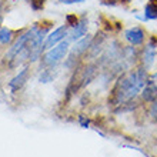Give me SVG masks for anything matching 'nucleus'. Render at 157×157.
<instances>
[{"label":"nucleus","mask_w":157,"mask_h":157,"mask_svg":"<svg viewBox=\"0 0 157 157\" xmlns=\"http://www.w3.org/2000/svg\"><path fill=\"white\" fill-rule=\"evenodd\" d=\"M147 73L144 67H137L119 77L116 86L113 89V104H124L134 99L147 84Z\"/></svg>","instance_id":"f257e3e1"},{"label":"nucleus","mask_w":157,"mask_h":157,"mask_svg":"<svg viewBox=\"0 0 157 157\" xmlns=\"http://www.w3.org/2000/svg\"><path fill=\"white\" fill-rule=\"evenodd\" d=\"M67 50H69V41H60L59 44L47 50V53L43 56V64L44 66H56L66 57Z\"/></svg>","instance_id":"f03ea898"},{"label":"nucleus","mask_w":157,"mask_h":157,"mask_svg":"<svg viewBox=\"0 0 157 157\" xmlns=\"http://www.w3.org/2000/svg\"><path fill=\"white\" fill-rule=\"evenodd\" d=\"M156 53H157V39L151 37L149 40V43L146 44V47L143 49L141 53V63L144 69H150L153 66L154 60H156Z\"/></svg>","instance_id":"7ed1b4c3"},{"label":"nucleus","mask_w":157,"mask_h":157,"mask_svg":"<svg viewBox=\"0 0 157 157\" xmlns=\"http://www.w3.org/2000/svg\"><path fill=\"white\" fill-rule=\"evenodd\" d=\"M66 34H67L66 26H60V27H57L56 30H53V32L46 37L44 43H43V50H49V49H52V47H54L59 41H62L63 39H64Z\"/></svg>","instance_id":"20e7f679"},{"label":"nucleus","mask_w":157,"mask_h":157,"mask_svg":"<svg viewBox=\"0 0 157 157\" xmlns=\"http://www.w3.org/2000/svg\"><path fill=\"white\" fill-rule=\"evenodd\" d=\"M124 37H126V40H127L130 44L140 46V44H143L146 40V32L141 29V27H139V26H134L132 29L126 30Z\"/></svg>","instance_id":"39448f33"},{"label":"nucleus","mask_w":157,"mask_h":157,"mask_svg":"<svg viewBox=\"0 0 157 157\" xmlns=\"http://www.w3.org/2000/svg\"><path fill=\"white\" fill-rule=\"evenodd\" d=\"M143 99L146 101H153L157 99V73H154L147 80V84L143 89Z\"/></svg>","instance_id":"423d86ee"},{"label":"nucleus","mask_w":157,"mask_h":157,"mask_svg":"<svg viewBox=\"0 0 157 157\" xmlns=\"http://www.w3.org/2000/svg\"><path fill=\"white\" fill-rule=\"evenodd\" d=\"M91 41H93V36H90V34H87V36H84L83 39L77 40L75 47L71 49V57H73V56H80V54H83L84 52H87V49L91 47Z\"/></svg>","instance_id":"0eeeda50"},{"label":"nucleus","mask_w":157,"mask_h":157,"mask_svg":"<svg viewBox=\"0 0 157 157\" xmlns=\"http://www.w3.org/2000/svg\"><path fill=\"white\" fill-rule=\"evenodd\" d=\"M87 33V23L84 20L78 21L77 25L73 27V30H71L70 33V40H80V39H83L84 36H86Z\"/></svg>","instance_id":"6e6552de"},{"label":"nucleus","mask_w":157,"mask_h":157,"mask_svg":"<svg viewBox=\"0 0 157 157\" xmlns=\"http://www.w3.org/2000/svg\"><path fill=\"white\" fill-rule=\"evenodd\" d=\"M27 75H29V69L26 67V69H23V70L19 73V75L16 76V77L13 78L12 82H10V89H12L13 91H16V90H19L23 84H25V82H26V78H27Z\"/></svg>","instance_id":"1a4fd4ad"},{"label":"nucleus","mask_w":157,"mask_h":157,"mask_svg":"<svg viewBox=\"0 0 157 157\" xmlns=\"http://www.w3.org/2000/svg\"><path fill=\"white\" fill-rule=\"evenodd\" d=\"M12 30L9 29H2L0 30V36H2V43L3 44H7L9 41L12 40Z\"/></svg>","instance_id":"9d476101"},{"label":"nucleus","mask_w":157,"mask_h":157,"mask_svg":"<svg viewBox=\"0 0 157 157\" xmlns=\"http://www.w3.org/2000/svg\"><path fill=\"white\" fill-rule=\"evenodd\" d=\"M30 4V7L33 9V10H41V9L44 7V2L46 0H27Z\"/></svg>","instance_id":"9b49d317"},{"label":"nucleus","mask_w":157,"mask_h":157,"mask_svg":"<svg viewBox=\"0 0 157 157\" xmlns=\"http://www.w3.org/2000/svg\"><path fill=\"white\" fill-rule=\"evenodd\" d=\"M53 77H54V75L52 73V70H44V71H43V75L40 76V82L49 83V82H52V80H53Z\"/></svg>","instance_id":"f8f14e48"},{"label":"nucleus","mask_w":157,"mask_h":157,"mask_svg":"<svg viewBox=\"0 0 157 157\" xmlns=\"http://www.w3.org/2000/svg\"><path fill=\"white\" fill-rule=\"evenodd\" d=\"M150 117L153 120H157V99L153 100V104L150 107Z\"/></svg>","instance_id":"ddd939ff"},{"label":"nucleus","mask_w":157,"mask_h":157,"mask_svg":"<svg viewBox=\"0 0 157 157\" xmlns=\"http://www.w3.org/2000/svg\"><path fill=\"white\" fill-rule=\"evenodd\" d=\"M66 20H67V25H70L71 27H75V26L78 23V19L76 16H67Z\"/></svg>","instance_id":"4468645a"},{"label":"nucleus","mask_w":157,"mask_h":157,"mask_svg":"<svg viewBox=\"0 0 157 157\" xmlns=\"http://www.w3.org/2000/svg\"><path fill=\"white\" fill-rule=\"evenodd\" d=\"M63 4H75V3H83L84 0H59Z\"/></svg>","instance_id":"2eb2a0df"},{"label":"nucleus","mask_w":157,"mask_h":157,"mask_svg":"<svg viewBox=\"0 0 157 157\" xmlns=\"http://www.w3.org/2000/svg\"><path fill=\"white\" fill-rule=\"evenodd\" d=\"M78 119H80V123H82V126H83V127H84V128H87V126H89V120H86V119H84V117H83V116H80V117H78Z\"/></svg>","instance_id":"dca6fc26"}]
</instances>
